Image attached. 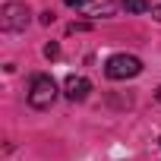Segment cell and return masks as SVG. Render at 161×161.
Masks as SVG:
<instances>
[{
	"instance_id": "cell-3",
	"label": "cell",
	"mask_w": 161,
	"mask_h": 161,
	"mask_svg": "<svg viewBox=\"0 0 161 161\" xmlns=\"http://www.w3.org/2000/svg\"><path fill=\"white\" fill-rule=\"evenodd\" d=\"M29 22H32V10H29V3L10 0V3L0 7V29H3V32H22Z\"/></svg>"
},
{
	"instance_id": "cell-10",
	"label": "cell",
	"mask_w": 161,
	"mask_h": 161,
	"mask_svg": "<svg viewBox=\"0 0 161 161\" xmlns=\"http://www.w3.org/2000/svg\"><path fill=\"white\" fill-rule=\"evenodd\" d=\"M152 16H155V19H161V3H158V7H152Z\"/></svg>"
},
{
	"instance_id": "cell-1",
	"label": "cell",
	"mask_w": 161,
	"mask_h": 161,
	"mask_svg": "<svg viewBox=\"0 0 161 161\" xmlns=\"http://www.w3.org/2000/svg\"><path fill=\"white\" fill-rule=\"evenodd\" d=\"M57 82L51 76H44V73H38V76H32V82H29V104L35 108V111H47V108H54V101H57Z\"/></svg>"
},
{
	"instance_id": "cell-9",
	"label": "cell",
	"mask_w": 161,
	"mask_h": 161,
	"mask_svg": "<svg viewBox=\"0 0 161 161\" xmlns=\"http://www.w3.org/2000/svg\"><path fill=\"white\" fill-rule=\"evenodd\" d=\"M63 3H66V7H76V10H79V7L86 3V0H63Z\"/></svg>"
},
{
	"instance_id": "cell-8",
	"label": "cell",
	"mask_w": 161,
	"mask_h": 161,
	"mask_svg": "<svg viewBox=\"0 0 161 161\" xmlns=\"http://www.w3.org/2000/svg\"><path fill=\"white\" fill-rule=\"evenodd\" d=\"M51 22H54V13L44 10V13H41V25H51Z\"/></svg>"
},
{
	"instance_id": "cell-6",
	"label": "cell",
	"mask_w": 161,
	"mask_h": 161,
	"mask_svg": "<svg viewBox=\"0 0 161 161\" xmlns=\"http://www.w3.org/2000/svg\"><path fill=\"white\" fill-rule=\"evenodd\" d=\"M120 3H123L126 13H148V10H152L148 0H120Z\"/></svg>"
},
{
	"instance_id": "cell-7",
	"label": "cell",
	"mask_w": 161,
	"mask_h": 161,
	"mask_svg": "<svg viewBox=\"0 0 161 161\" xmlns=\"http://www.w3.org/2000/svg\"><path fill=\"white\" fill-rule=\"evenodd\" d=\"M44 57H51V60L60 57V47H57V44H47V47H44Z\"/></svg>"
},
{
	"instance_id": "cell-5",
	"label": "cell",
	"mask_w": 161,
	"mask_h": 161,
	"mask_svg": "<svg viewBox=\"0 0 161 161\" xmlns=\"http://www.w3.org/2000/svg\"><path fill=\"white\" fill-rule=\"evenodd\" d=\"M79 13L92 16V19H108V16L117 13V3H114V0H86V3L79 7Z\"/></svg>"
},
{
	"instance_id": "cell-4",
	"label": "cell",
	"mask_w": 161,
	"mask_h": 161,
	"mask_svg": "<svg viewBox=\"0 0 161 161\" xmlns=\"http://www.w3.org/2000/svg\"><path fill=\"white\" fill-rule=\"evenodd\" d=\"M89 92H92V82H89L86 76L69 73V76L63 79V95H66L69 101H86V98H89Z\"/></svg>"
},
{
	"instance_id": "cell-11",
	"label": "cell",
	"mask_w": 161,
	"mask_h": 161,
	"mask_svg": "<svg viewBox=\"0 0 161 161\" xmlns=\"http://www.w3.org/2000/svg\"><path fill=\"white\" fill-rule=\"evenodd\" d=\"M155 98H158V104H161V89H158V92H155Z\"/></svg>"
},
{
	"instance_id": "cell-12",
	"label": "cell",
	"mask_w": 161,
	"mask_h": 161,
	"mask_svg": "<svg viewBox=\"0 0 161 161\" xmlns=\"http://www.w3.org/2000/svg\"><path fill=\"white\" fill-rule=\"evenodd\" d=\"M158 145H161V139H158Z\"/></svg>"
},
{
	"instance_id": "cell-2",
	"label": "cell",
	"mask_w": 161,
	"mask_h": 161,
	"mask_svg": "<svg viewBox=\"0 0 161 161\" xmlns=\"http://www.w3.org/2000/svg\"><path fill=\"white\" fill-rule=\"evenodd\" d=\"M142 73V60L136 54H114L104 60V76L114 79V82H120V79H133Z\"/></svg>"
}]
</instances>
